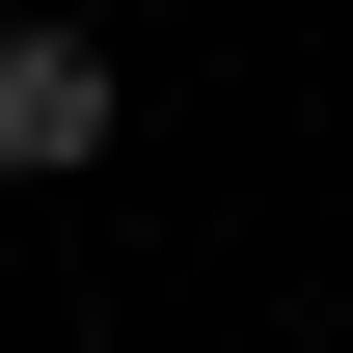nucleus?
Masks as SVG:
<instances>
[{
    "label": "nucleus",
    "instance_id": "1",
    "mask_svg": "<svg viewBox=\"0 0 353 353\" xmlns=\"http://www.w3.org/2000/svg\"><path fill=\"white\" fill-rule=\"evenodd\" d=\"M109 109H136V82H109V28H0V190H82V163H109Z\"/></svg>",
    "mask_w": 353,
    "mask_h": 353
}]
</instances>
